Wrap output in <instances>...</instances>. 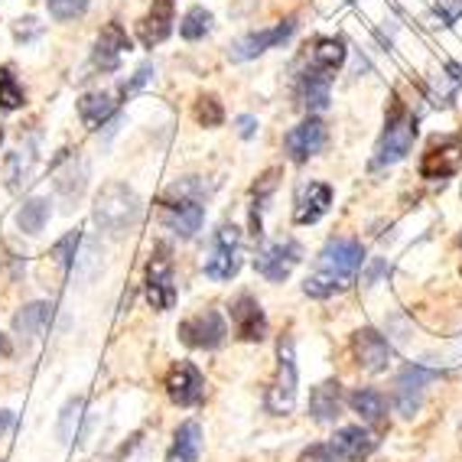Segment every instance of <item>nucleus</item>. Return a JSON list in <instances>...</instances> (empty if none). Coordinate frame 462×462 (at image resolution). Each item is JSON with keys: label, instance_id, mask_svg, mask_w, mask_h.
I'll use <instances>...</instances> for the list:
<instances>
[{"label": "nucleus", "instance_id": "f257e3e1", "mask_svg": "<svg viewBox=\"0 0 462 462\" xmlns=\"http://www.w3.org/2000/svg\"><path fill=\"white\" fill-rule=\"evenodd\" d=\"M362 261H365V251L358 241L332 238L329 245L319 251V257H316L313 273L303 281V293L313 300L336 297V293H342L346 287H352Z\"/></svg>", "mask_w": 462, "mask_h": 462}, {"label": "nucleus", "instance_id": "f03ea898", "mask_svg": "<svg viewBox=\"0 0 462 462\" xmlns=\"http://www.w3.org/2000/svg\"><path fill=\"white\" fill-rule=\"evenodd\" d=\"M141 199H137V192L127 182H105L98 199H95V222L101 225V231L115 235V238L127 235L134 225L141 222Z\"/></svg>", "mask_w": 462, "mask_h": 462}, {"label": "nucleus", "instance_id": "7ed1b4c3", "mask_svg": "<svg viewBox=\"0 0 462 462\" xmlns=\"http://www.w3.org/2000/svg\"><path fill=\"white\" fill-rule=\"evenodd\" d=\"M413 141H417V115H411L404 101L394 95L388 117H384V134H381L378 147H374L372 166H391L397 160H404L411 153Z\"/></svg>", "mask_w": 462, "mask_h": 462}, {"label": "nucleus", "instance_id": "20e7f679", "mask_svg": "<svg viewBox=\"0 0 462 462\" xmlns=\"http://www.w3.org/2000/svg\"><path fill=\"white\" fill-rule=\"evenodd\" d=\"M378 439L365 427H342L332 439L319 446H310L300 462H362L374 453Z\"/></svg>", "mask_w": 462, "mask_h": 462}, {"label": "nucleus", "instance_id": "39448f33", "mask_svg": "<svg viewBox=\"0 0 462 462\" xmlns=\"http://www.w3.org/2000/svg\"><path fill=\"white\" fill-rule=\"evenodd\" d=\"M297 404V358H293V338L283 336L277 342V378L267 391V411L283 417Z\"/></svg>", "mask_w": 462, "mask_h": 462}, {"label": "nucleus", "instance_id": "423d86ee", "mask_svg": "<svg viewBox=\"0 0 462 462\" xmlns=\"http://www.w3.org/2000/svg\"><path fill=\"white\" fill-rule=\"evenodd\" d=\"M143 293H147V303L153 310H173L176 303V287H173V257L170 248L160 245L153 251L147 264V277H143Z\"/></svg>", "mask_w": 462, "mask_h": 462}, {"label": "nucleus", "instance_id": "0eeeda50", "mask_svg": "<svg viewBox=\"0 0 462 462\" xmlns=\"http://www.w3.org/2000/svg\"><path fill=\"white\" fill-rule=\"evenodd\" d=\"M462 166V137L459 134H446V137H433L420 160V176L423 180H449Z\"/></svg>", "mask_w": 462, "mask_h": 462}, {"label": "nucleus", "instance_id": "6e6552de", "mask_svg": "<svg viewBox=\"0 0 462 462\" xmlns=\"http://www.w3.org/2000/svg\"><path fill=\"white\" fill-rule=\"evenodd\" d=\"M241 271V235L235 225H222L215 231V248L206 261V277L212 281H231Z\"/></svg>", "mask_w": 462, "mask_h": 462}, {"label": "nucleus", "instance_id": "1a4fd4ad", "mask_svg": "<svg viewBox=\"0 0 462 462\" xmlns=\"http://www.w3.org/2000/svg\"><path fill=\"white\" fill-rule=\"evenodd\" d=\"M176 332L189 348H218L228 338V326H225L218 310H202V313L182 319Z\"/></svg>", "mask_w": 462, "mask_h": 462}, {"label": "nucleus", "instance_id": "9d476101", "mask_svg": "<svg viewBox=\"0 0 462 462\" xmlns=\"http://www.w3.org/2000/svg\"><path fill=\"white\" fill-rule=\"evenodd\" d=\"M166 394L180 407H196L206 397V378L192 362H176L166 374Z\"/></svg>", "mask_w": 462, "mask_h": 462}, {"label": "nucleus", "instance_id": "9b49d317", "mask_svg": "<svg viewBox=\"0 0 462 462\" xmlns=\"http://www.w3.org/2000/svg\"><path fill=\"white\" fill-rule=\"evenodd\" d=\"M439 372L433 368H423V365H407L404 372L397 374V391H394V404L401 411V417H413L420 411L423 391H427L430 381H437Z\"/></svg>", "mask_w": 462, "mask_h": 462}, {"label": "nucleus", "instance_id": "f8f14e48", "mask_svg": "<svg viewBox=\"0 0 462 462\" xmlns=\"http://www.w3.org/2000/svg\"><path fill=\"white\" fill-rule=\"evenodd\" d=\"M300 257H303V248H300L293 238H287V241H277V245H267V248L254 257V267H257V273L267 277L271 283H281V281H287L290 271L300 264Z\"/></svg>", "mask_w": 462, "mask_h": 462}, {"label": "nucleus", "instance_id": "ddd939ff", "mask_svg": "<svg viewBox=\"0 0 462 462\" xmlns=\"http://www.w3.org/2000/svg\"><path fill=\"white\" fill-rule=\"evenodd\" d=\"M326 141H329L326 125H322L319 117H306L303 125H297L287 137H283V147H287L293 163H306V160L316 157V153L326 147Z\"/></svg>", "mask_w": 462, "mask_h": 462}, {"label": "nucleus", "instance_id": "4468645a", "mask_svg": "<svg viewBox=\"0 0 462 462\" xmlns=\"http://www.w3.org/2000/svg\"><path fill=\"white\" fill-rule=\"evenodd\" d=\"M352 356H356V362L362 365L365 372L378 374L391 365L394 352H391V342L378 329H358L352 336Z\"/></svg>", "mask_w": 462, "mask_h": 462}, {"label": "nucleus", "instance_id": "2eb2a0df", "mask_svg": "<svg viewBox=\"0 0 462 462\" xmlns=\"http://www.w3.org/2000/svg\"><path fill=\"white\" fill-rule=\"evenodd\" d=\"M180 192V189H176ZM163 225L173 235H180V238H192L199 228H202V218H206V212H202V206H199V199L192 196H182L180 199H170V202H163Z\"/></svg>", "mask_w": 462, "mask_h": 462}, {"label": "nucleus", "instance_id": "dca6fc26", "mask_svg": "<svg viewBox=\"0 0 462 462\" xmlns=\"http://www.w3.org/2000/svg\"><path fill=\"white\" fill-rule=\"evenodd\" d=\"M293 33H297V20L290 17V20H283V23L271 26V30H261V33L241 36V40L235 42V46H231V59H235V62L254 59V56H261V52H267V50H273V46L287 42Z\"/></svg>", "mask_w": 462, "mask_h": 462}, {"label": "nucleus", "instance_id": "f3484780", "mask_svg": "<svg viewBox=\"0 0 462 462\" xmlns=\"http://www.w3.org/2000/svg\"><path fill=\"white\" fill-rule=\"evenodd\" d=\"M231 322H235L238 338H245V342H264L267 338V316L251 293H241L231 303Z\"/></svg>", "mask_w": 462, "mask_h": 462}, {"label": "nucleus", "instance_id": "a211bd4d", "mask_svg": "<svg viewBox=\"0 0 462 462\" xmlns=\"http://www.w3.org/2000/svg\"><path fill=\"white\" fill-rule=\"evenodd\" d=\"M131 50V40H127L125 26L121 23H107L98 33V42H95V52H91V62L101 72H115L121 66V56Z\"/></svg>", "mask_w": 462, "mask_h": 462}, {"label": "nucleus", "instance_id": "6ab92c4d", "mask_svg": "<svg viewBox=\"0 0 462 462\" xmlns=\"http://www.w3.org/2000/svg\"><path fill=\"white\" fill-rule=\"evenodd\" d=\"M332 206V186L326 182H306L297 196V208H293V222L297 225H313Z\"/></svg>", "mask_w": 462, "mask_h": 462}, {"label": "nucleus", "instance_id": "aec40b11", "mask_svg": "<svg viewBox=\"0 0 462 462\" xmlns=\"http://www.w3.org/2000/svg\"><path fill=\"white\" fill-rule=\"evenodd\" d=\"M173 33V0H153V10L137 23V40L153 50Z\"/></svg>", "mask_w": 462, "mask_h": 462}, {"label": "nucleus", "instance_id": "412c9836", "mask_svg": "<svg viewBox=\"0 0 462 462\" xmlns=\"http://www.w3.org/2000/svg\"><path fill=\"white\" fill-rule=\"evenodd\" d=\"M310 413L316 423H336V417L342 413V384L336 378L322 381L319 388H313L310 394Z\"/></svg>", "mask_w": 462, "mask_h": 462}, {"label": "nucleus", "instance_id": "4be33fe9", "mask_svg": "<svg viewBox=\"0 0 462 462\" xmlns=\"http://www.w3.org/2000/svg\"><path fill=\"white\" fill-rule=\"evenodd\" d=\"M297 98L306 111H322V107H329V75L316 72V69L310 66L303 75H300Z\"/></svg>", "mask_w": 462, "mask_h": 462}, {"label": "nucleus", "instance_id": "5701e85b", "mask_svg": "<svg viewBox=\"0 0 462 462\" xmlns=\"http://www.w3.org/2000/svg\"><path fill=\"white\" fill-rule=\"evenodd\" d=\"M115 111H117V101H115V95H107V91H88V95L79 98V117H82V125L88 127V131H98Z\"/></svg>", "mask_w": 462, "mask_h": 462}, {"label": "nucleus", "instance_id": "b1692460", "mask_svg": "<svg viewBox=\"0 0 462 462\" xmlns=\"http://www.w3.org/2000/svg\"><path fill=\"white\" fill-rule=\"evenodd\" d=\"M346 56H348L346 40H338V36H322V40L313 42V50H310V66H313L316 72L332 75L336 69H342Z\"/></svg>", "mask_w": 462, "mask_h": 462}, {"label": "nucleus", "instance_id": "393cba45", "mask_svg": "<svg viewBox=\"0 0 462 462\" xmlns=\"http://www.w3.org/2000/svg\"><path fill=\"white\" fill-rule=\"evenodd\" d=\"M199 453H202V427L196 420L180 423L173 437V446L166 453V462H196Z\"/></svg>", "mask_w": 462, "mask_h": 462}, {"label": "nucleus", "instance_id": "a878e982", "mask_svg": "<svg viewBox=\"0 0 462 462\" xmlns=\"http://www.w3.org/2000/svg\"><path fill=\"white\" fill-rule=\"evenodd\" d=\"M348 404H352V411H356L365 423H372V427H381V423H384V413H388V401H384V394H381V391H374V388H358V391H352Z\"/></svg>", "mask_w": 462, "mask_h": 462}, {"label": "nucleus", "instance_id": "bb28decb", "mask_svg": "<svg viewBox=\"0 0 462 462\" xmlns=\"http://www.w3.org/2000/svg\"><path fill=\"white\" fill-rule=\"evenodd\" d=\"M50 303H26L17 316H14V332L23 338V346H30L42 332V326L50 322Z\"/></svg>", "mask_w": 462, "mask_h": 462}, {"label": "nucleus", "instance_id": "cd10ccee", "mask_svg": "<svg viewBox=\"0 0 462 462\" xmlns=\"http://www.w3.org/2000/svg\"><path fill=\"white\" fill-rule=\"evenodd\" d=\"M85 180H88V170L82 160H66V170H56V192L66 202H75L85 192Z\"/></svg>", "mask_w": 462, "mask_h": 462}, {"label": "nucleus", "instance_id": "c85d7f7f", "mask_svg": "<svg viewBox=\"0 0 462 462\" xmlns=\"http://www.w3.org/2000/svg\"><path fill=\"white\" fill-rule=\"evenodd\" d=\"M46 222H50V199L33 196L20 206V212H17L20 231H26V235H40V231L46 228Z\"/></svg>", "mask_w": 462, "mask_h": 462}, {"label": "nucleus", "instance_id": "c756f323", "mask_svg": "<svg viewBox=\"0 0 462 462\" xmlns=\"http://www.w3.org/2000/svg\"><path fill=\"white\" fill-rule=\"evenodd\" d=\"M30 170H33V147L14 150L7 157V189L20 192V186L30 182Z\"/></svg>", "mask_w": 462, "mask_h": 462}, {"label": "nucleus", "instance_id": "7c9ffc66", "mask_svg": "<svg viewBox=\"0 0 462 462\" xmlns=\"http://www.w3.org/2000/svg\"><path fill=\"white\" fill-rule=\"evenodd\" d=\"M23 101H26V91H23V85L17 82L14 69L0 66V107H4V111H17V107H23Z\"/></svg>", "mask_w": 462, "mask_h": 462}, {"label": "nucleus", "instance_id": "2f4dec72", "mask_svg": "<svg viewBox=\"0 0 462 462\" xmlns=\"http://www.w3.org/2000/svg\"><path fill=\"white\" fill-rule=\"evenodd\" d=\"M192 117H196L199 127H218L225 121V107L215 95H202V98H196V105H192Z\"/></svg>", "mask_w": 462, "mask_h": 462}, {"label": "nucleus", "instance_id": "473e14b6", "mask_svg": "<svg viewBox=\"0 0 462 462\" xmlns=\"http://www.w3.org/2000/svg\"><path fill=\"white\" fill-rule=\"evenodd\" d=\"M212 30V14L206 7H192L186 10V17L180 20V33L182 40H202V36Z\"/></svg>", "mask_w": 462, "mask_h": 462}, {"label": "nucleus", "instance_id": "72a5a7b5", "mask_svg": "<svg viewBox=\"0 0 462 462\" xmlns=\"http://www.w3.org/2000/svg\"><path fill=\"white\" fill-rule=\"evenodd\" d=\"M82 407H85L82 397H72V401L62 407V417H59V439H62V443H72L75 427L82 420Z\"/></svg>", "mask_w": 462, "mask_h": 462}, {"label": "nucleus", "instance_id": "f704fd0d", "mask_svg": "<svg viewBox=\"0 0 462 462\" xmlns=\"http://www.w3.org/2000/svg\"><path fill=\"white\" fill-rule=\"evenodd\" d=\"M79 241H82V231H69V235H62V238L52 245L50 257L56 261L59 267H69V264H72L75 251H79Z\"/></svg>", "mask_w": 462, "mask_h": 462}, {"label": "nucleus", "instance_id": "c9c22d12", "mask_svg": "<svg viewBox=\"0 0 462 462\" xmlns=\"http://www.w3.org/2000/svg\"><path fill=\"white\" fill-rule=\"evenodd\" d=\"M46 7H50V14L56 20H75V17H82L85 7H88V0H46Z\"/></svg>", "mask_w": 462, "mask_h": 462}, {"label": "nucleus", "instance_id": "e433bc0d", "mask_svg": "<svg viewBox=\"0 0 462 462\" xmlns=\"http://www.w3.org/2000/svg\"><path fill=\"white\" fill-rule=\"evenodd\" d=\"M462 17V0H449V4H439V7H433V14L427 17V26H449L456 23V20Z\"/></svg>", "mask_w": 462, "mask_h": 462}, {"label": "nucleus", "instance_id": "4c0bfd02", "mask_svg": "<svg viewBox=\"0 0 462 462\" xmlns=\"http://www.w3.org/2000/svg\"><path fill=\"white\" fill-rule=\"evenodd\" d=\"M150 79H153V66H141V69H137V72H134L131 82L121 85V98H131L134 91H141L143 85L150 82Z\"/></svg>", "mask_w": 462, "mask_h": 462}, {"label": "nucleus", "instance_id": "58836bf2", "mask_svg": "<svg viewBox=\"0 0 462 462\" xmlns=\"http://www.w3.org/2000/svg\"><path fill=\"white\" fill-rule=\"evenodd\" d=\"M235 125H238V134L241 137H254L257 134V121L251 115H241L238 121H235Z\"/></svg>", "mask_w": 462, "mask_h": 462}, {"label": "nucleus", "instance_id": "ea45409f", "mask_svg": "<svg viewBox=\"0 0 462 462\" xmlns=\"http://www.w3.org/2000/svg\"><path fill=\"white\" fill-rule=\"evenodd\" d=\"M23 26H17V40H30V36H36L40 33V23H36L33 17H26V20H20Z\"/></svg>", "mask_w": 462, "mask_h": 462}, {"label": "nucleus", "instance_id": "a19ab883", "mask_svg": "<svg viewBox=\"0 0 462 462\" xmlns=\"http://www.w3.org/2000/svg\"><path fill=\"white\" fill-rule=\"evenodd\" d=\"M10 423H14V413H10V411H0V433H4V430H7Z\"/></svg>", "mask_w": 462, "mask_h": 462}, {"label": "nucleus", "instance_id": "79ce46f5", "mask_svg": "<svg viewBox=\"0 0 462 462\" xmlns=\"http://www.w3.org/2000/svg\"><path fill=\"white\" fill-rule=\"evenodd\" d=\"M10 352H14V346L7 342V336H0V358H7Z\"/></svg>", "mask_w": 462, "mask_h": 462}, {"label": "nucleus", "instance_id": "37998d69", "mask_svg": "<svg viewBox=\"0 0 462 462\" xmlns=\"http://www.w3.org/2000/svg\"><path fill=\"white\" fill-rule=\"evenodd\" d=\"M453 362H456V365H462V342H459V346H456V352H453Z\"/></svg>", "mask_w": 462, "mask_h": 462}, {"label": "nucleus", "instance_id": "c03bdc74", "mask_svg": "<svg viewBox=\"0 0 462 462\" xmlns=\"http://www.w3.org/2000/svg\"><path fill=\"white\" fill-rule=\"evenodd\" d=\"M0 141H4V125H0Z\"/></svg>", "mask_w": 462, "mask_h": 462}, {"label": "nucleus", "instance_id": "a18cd8bd", "mask_svg": "<svg viewBox=\"0 0 462 462\" xmlns=\"http://www.w3.org/2000/svg\"><path fill=\"white\" fill-rule=\"evenodd\" d=\"M0 462H4V459H0Z\"/></svg>", "mask_w": 462, "mask_h": 462}]
</instances>
